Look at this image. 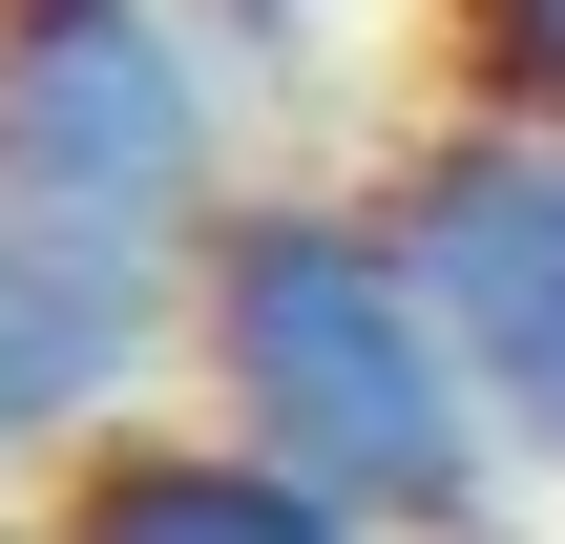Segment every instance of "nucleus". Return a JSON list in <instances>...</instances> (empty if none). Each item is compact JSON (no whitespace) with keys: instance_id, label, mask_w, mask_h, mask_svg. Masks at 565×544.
Here are the masks:
<instances>
[{"instance_id":"20e7f679","label":"nucleus","mask_w":565,"mask_h":544,"mask_svg":"<svg viewBox=\"0 0 565 544\" xmlns=\"http://www.w3.org/2000/svg\"><path fill=\"white\" fill-rule=\"evenodd\" d=\"M168 335H189V273H147V252H84V231H42V210H0V461H84Z\"/></svg>"},{"instance_id":"f257e3e1","label":"nucleus","mask_w":565,"mask_h":544,"mask_svg":"<svg viewBox=\"0 0 565 544\" xmlns=\"http://www.w3.org/2000/svg\"><path fill=\"white\" fill-rule=\"evenodd\" d=\"M189 356L252 461H294L315 503H356L398 544L482 524V482H503V419H482L398 210H231L189 252Z\"/></svg>"},{"instance_id":"39448f33","label":"nucleus","mask_w":565,"mask_h":544,"mask_svg":"<svg viewBox=\"0 0 565 544\" xmlns=\"http://www.w3.org/2000/svg\"><path fill=\"white\" fill-rule=\"evenodd\" d=\"M42 544H398V524L315 503V482H294V461H252L231 419H189V440L105 419V440L63 461V503H42Z\"/></svg>"},{"instance_id":"7ed1b4c3","label":"nucleus","mask_w":565,"mask_h":544,"mask_svg":"<svg viewBox=\"0 0 565 544\" xmlns=\"http://www.w3.org/2000/svg\"><path fill=\"white\" fill-rule=\"evenodd\" d=\"M398 252H419V294H440L482 419H503L524 461H565V126H461V147L398 189Z\"/></svg>"},{"instance_id":"f03ea898","label":"nucleus","mask_w":565,"mask_h":544,"mask_svg":"<svg viewBox=\"0 0 565 544\" xmlns=\"http://www.w3.org/2000/svg\"><path fill=\"white\" fill-rule=\"evenodd\" d=\"M0 210L189 273L210 210V63L168 0H0Z\"/></svg>"},{"instance_id":"423d86ee","label":"nucleus","mask_w":565,"mask_h":544,"mask_svg":"<svg viewBox=\"0 0 565 544\" xmlns=\"http://www.w3.org/2000/svg\"><path fill=\"white\" fill-rule=\"evenodd\" d=\"M461 21H482V84L524 126H565V0H461Z\"/></svg>"}]
</instances>
